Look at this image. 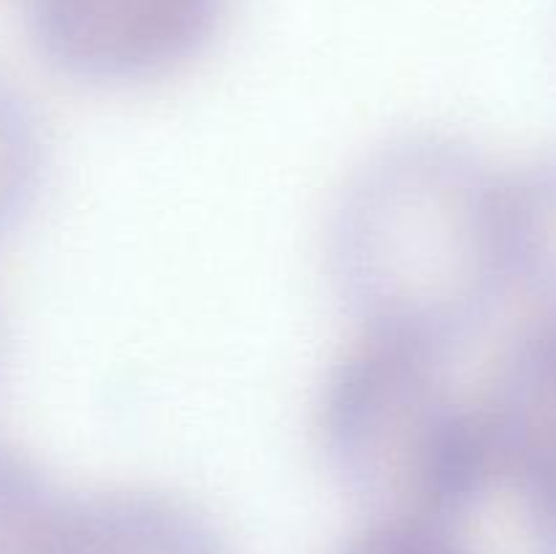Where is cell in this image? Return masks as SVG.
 Returning <instances> with one entry per match:
<instances>
[{"label": "cell", "mask_w": 556, "mask_h": 554, "mask_svg": "<svg viewBox=\"0 0 556 554\" xmlns=\"http://www.w3.org/2000/svg\"><path fill=\"white\" fill-rule=\"evenodd\" d=\"M215 0H36L41 22L74 49H147L190 36Z\"/></svg>", "instance_id": "cell-1"}, {"label": "cell", "mask_w": 556, "mask_h": 554, "mask_svg": "<svg viewBox=\"0 0 556 554\" xmlns=\"http://www.w3.org/2000/svg\"><path fill=\"white\" fill-rule=\"evenodd\" d=\"M43 554H215L188 527L152 514H92L49 532Z\"/></svg>", "instance_id": "cell-2"}, {"label": "cell", "mask_w": 556, "mask_h": 554, "mask_svg": "<svg viewBox=\"0 0 556 554\" xmlns=\"http://www.w3.org/2000/svg\"><path fill=\"white\" fill-rule=\"evenodd\" d=\"M49 532L27 489L0 462V554H43Z\"/></svg>", "instance_id": "cell-3"}, {"label": "cell", "mask_w": 556, "mask_h": 554, "mask_svg": "<svg viewBox=\"0 0 556 554\" xmlns=\"http://www.w3.org/2000/svg\"><path fill=\"white\" fill-rule=\"evenodd\" d=\"M351 554H459L456 549L445 546L443 541L418 532H391V536L375 538L364 546L353 549Z\"/></svg>", "instance_id": "cell-4"}, {"label": "cell", "mask_w": 556, "mask_h": 554, "mask_svg": "<svg viewBox=\"0 0 556 554\" xmlns=\"http://www.w3.org/2000/svg\"><path fill=\"white\" fill-rule=\"evenodd\" d=\"M14 141H11V125L5 114L0 112V199L5 193V185L11 182V158H14Z\"/></svg>", "instance_id": "cell-5"}]
</instances>
